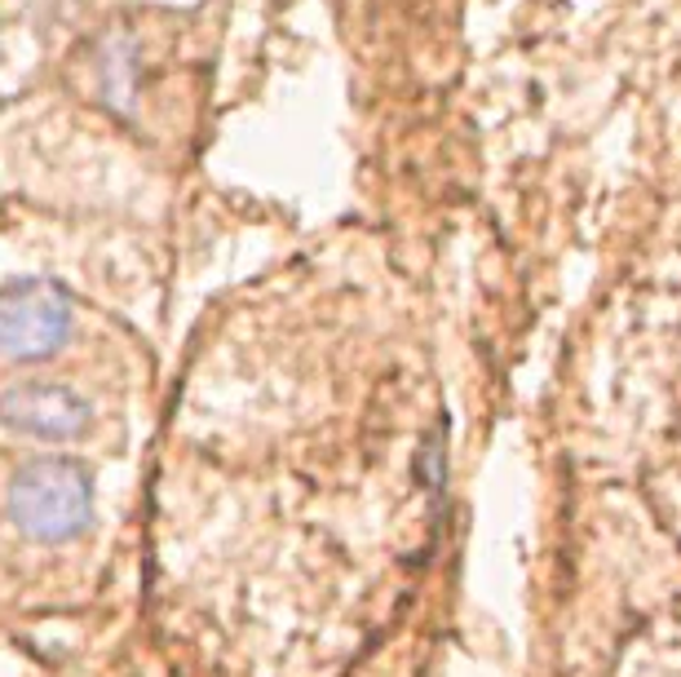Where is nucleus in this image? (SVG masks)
<instances>
[{"label":"nucleus","mask_w":681,"mask_h":677,"mask_svg":"<svg viewBox=\"0 0 681 677\" xmlns=\"http://www.w3.org/2000/svg\"><path fill=\"white\" fill-rule=\"evenodd\" d=\"M6 505H10V523L19 527V536L36 545H63L85 531L94 514V483L76 461L41 456L14 470Z\"/></svg>","instance_id":"f257e3e1"},{"label":"nucleus","mask_w":681,"mask_h":677,"mask_svg":"<svg viewBox=\"0 0 681 677\" xmlns=\"http://www.w3.org/2000/svg\"><path fill=\"white\" fill-rule=\"evenodd\" d=\"M72 332V297L50 279H14L0 297V346L6 359H50Z\"/></svg>","instance_id":"f03ea898"},{"label":"nucleus","mask_w":681,"mask_h":677,"mask_svg":"<svg viewBox=\"0 0 681 677\" xmlns=\"http://www.w3.org/2000/svg\"><path fill=\"white\" fill-rule=\"evenodd\" d=\"M0 417L6 426L23 439H41V443H72L85 439L94 426V408L58 382H19L0 399Z\"/></svg>","instance_id":"7ed1b4c3"}]
</instances>
